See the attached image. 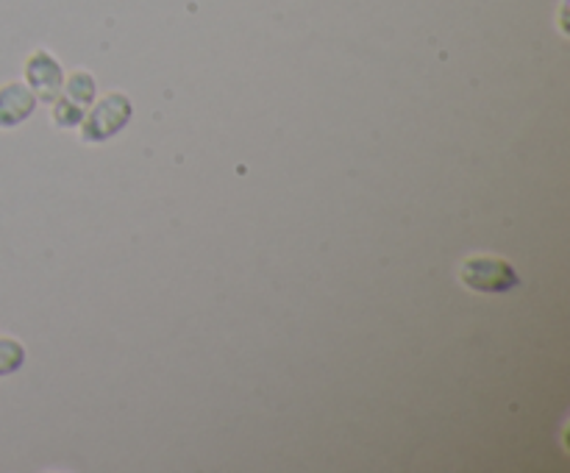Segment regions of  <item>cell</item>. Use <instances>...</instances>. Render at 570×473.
Wrapping results in <instances>:
<instances>
[{"instance_id":"obj_1","label":"cell","mask_w":570,"mask_h":473,"mask_svg":"<svg viewBox=\"0 0 570 473\" xmlns=\"http://www.w3.org/2000/svg\"><path fill=\"white\" fill-rule=\"evenodd\" d=\"M134 104L128 95L109 92L83 115L81 120V139L83 142H106V139L117 137L122 128L131 122Z\"/></svg>"},{"instance_id":"obj_6","label":"cell","mask_w":570,"mask_h":473,"mask_svg":"<svg viewBox=\"0 0 570 473\" xmlns=\"http://www.w3.org/2000/svg\"><path fill=\"white\" fill-rule=\"evenodd\" d=\"M26 365V345L14 337H0V378Z\"/></svg>"},{"instance_id":"obj_2","label":"cell","mask_w":570,"mask_h":473,"mask_svg":"<svg viewBox=\"0 0 570 473\" xmlns=\"http://www.w3.org/2000/svg\"><path fill=\"white\" fill-rule=\"evenodd\" d=\"M460 282L473 293H510L521 284V276L501 256H471L462 262Z\"/></svg>"},{"instance_id":"obj_5","label":"cell","mask_w":570,"mask_h":473,"mask_svg":"<svg viewBox=\"0 0 570 473\" xmlns=\"http://www.w3.org/2000/svg\"><path fill=\"white\" fill-rule=\"evenodd\" d=\"M65 98H70L72 104L83 106L87 109L89 104H95V92H98V83H95L92 72L87 70H72L70 76H65V87H61Z\"/></svg>"},{"instance_id":"obj_4","label":"cell","mask_w":570,"mask_h":473,"mask_svg":"<svg viewBox=\"0 0 570 473\" xmlns=\"http://www.w3.org/2000/svg\"><path fill=\"white\" fill-rule=\"evenodd\" d=\"M37 95L31 92V87L22 81H11L0 87V128L9 131V128L22 126L28 117L37 111Z\"/></svg>"},{"instance_id":"obj_7","label":"cell","mask_w":570,"mask_h":473,"mask_svg":"<svg viewBox=\"0 0 570 473\" xmlns=\"http://www.w3.org/2000/svg\"><path fill=\"white\" fill-rule=\"evenodd\" d=\"M83 115H87V109L78 104H72L70 98H65V95H59V98L50 104V117H53V122L59 128H76L81 126Z\"/></svg>"},{"instance_id":"obj_3","label":"cell","mask_w":570,"mask_h":473,"mask_svg":"<svg viewBox=\"0 0 570 473\" xmlns=\"http://www.w3.org/2000/svg\"><path fill=\"white\" fill-rule=\"evenodd\" d=\"M26 83L39 104H53L65 87V70L50 50H33L26 61Z\"/></svg>"}]
</instances>
